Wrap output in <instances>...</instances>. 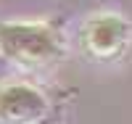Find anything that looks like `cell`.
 I'll list each match as a JSON object with an SVG mask.
<instances>
[{
  "instance_id": "6da1fadb",
  "label": "cell",
  "mask_w": 132,
  "mask_h": 124,
  "mask_svg": "<svg viewBox=\"0 0 132 124\" xmlns=\"http://www.w3.org/2000/svg\"><path fill=\"white\" fill-rule=\"evenodd\" d=\"M0 55L13 63H48L61 55V40L48 24H0Z\"/></svg>"
},
{
  "instance_id": "7a4b0ae2",
  "label": "cell",
  "mask_w": 132,
  "mask_h": 124,
  "mask_svg": "<svg viewBox=\"0 0 132 124\" xmlns=\"http://www.w3.org/2000/svg\"><path fill=\"white\" fill-rule=\"evenodd\" d=\"M82 40H85V48L90 55H95V58H114L129 42V24L116 13L93 16L85 24Z\"/></svg>"
},
{
  "instance_id": "3957f363",
  "label": "cell",
  "mask_w": 132,
  "mask_h": 124,
  "mask_svg": "<svg viewBox=\"0 0 132 124\" xmlns=\"http://www.w3.org/2000/svg\"><path fill=\"white\" fill-rule=\"evenodd\" d=\"M48 114V100L29 85L0 87V119L8 124H37Z\"/></svg>"
}]
</instances>
